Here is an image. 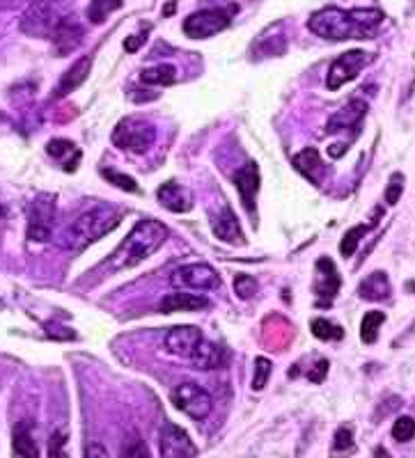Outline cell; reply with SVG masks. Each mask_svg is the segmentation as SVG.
Masks as SVG:
<instances>
[{
  "label": "cell",
  "instance_id": "1",
  "mask_svg": "<svg viewBox=\"0 0 415 458\" xmlns=\"http://www.w3.org/2000/svg\"><path fill=\"white\" fill-rule=\"evenodd\" d=\"M383 23V12L374 7H358V10H340V7H324L315 12L308 21V28L315 35L344 42V39H372Z\"/></svg>",
  "mask_w": 415,
  "mask_h": 458
},
{
  "label": "cell",
  "instance_id": "2",
  "mask_svg": "<svg viewBox=\"0 0 415 458\" xmlns=\"http://www.w3.org/2000/svg\"><path fill=\"white\" fill-rule=\"evenodd\" d=\"M168 239V227L159 223V220H140L129 232L115 252L106 259V266L111 271H127L138 264H143L145 259H150L156 250H159Z\"/></svg>",
  "mask_w": 415,
  "mask_h": 458
},
{
  "label": "cell",
  "instance_id": "3",
  "mask_svg": "<svg viewBox=\"0 0 415 458\" xmlns=\"http://www.w3.org/2000/svg\"><path fill=\"white\" fill-rule=\"evenodd\" d=\"M120 211L111 204H99V207L81 213L72 225L67 227L65 236H62L60 246L69 252H83L90 248L92 243L104 239L106 234H111L113 229L120 225Z\"/></svg>",
  "mask_w": 415,
  "mask_h": 458
},
{
  "label": "cell",
  "instance_id": "4",
  "mask_svg": "<svg viewBox=\"0 0 415 458\" xmlns=\"http://www.w3.org/2000/svg\"><path fill=\"white\" fill-rule=\"evenodd\" d=\"M74 0H30L21 14L19 30L28 37H51L72 12Z\"/></svg>",
  "mask_w": 415,
  "mask_h": 458
},
{
  "label": "cell",
  "instance_id": "5",
  "mask_svg": "<svg viewBox=\"0 0 415 458\" xmlns=\"http://www.w3.org/2000/svg\"><path fill=\"white\" fill-rule=\"evenodd\" d=\"M154 138H156L154 124L140 120V117H124L113 131V142L122 152L129 154H145L154 145Z\"/></svg>",
  "mask_w": 415,
  "mask_h": 458
},
{
  "label": "cell",
  "instance_id": "6",
  "mask_svg": "<svg viewBox=\"0 0 415 458\" xmlns=\"http://www.w3.org/2000/svg\"><path fill=\"white\" fill-rule=\"evenodd\" d=\"M234 14H237V5L200 10L184 21V33L191 39H209L218 33H223V30L232 23Z\"/></svg>",
  "mask_w": 415,
  "mask_h": 458
},
{
  "label": "cell",
  "instance_id": "7",
  "mask_svg": "<svg viewBox=\"0 0 415 458\" xmlns=\"http://www.w3.org/2000/svg\"><path fill=\"white\" fill-rule=\"evenodd\" d=\"M170 401L175 404L177 410H182L184 415H189L195 422L207 420L211 415V408H214V401H211L209 392L205 388H200L198 383H179L170 392Z\"/></svg>",
  "mask_w": 415,
  "mask_h": 458
},
{
  "label": "cell",
  "instance_id": "8",
  "mask_svg": "<svg viewBox=\"0 0 415 458\" xmlns=\"http://www.w3.org/2000/svg\"><path fill=\"white\" fill-rule=\"evenodd\" d=\"M172 287L191 291H214L221 287V275L209 264H184L170 273Z\"/></svg>",
  "mask_w": 415,
  "mask_h": 458
},
{
  "label": "cell",
  "instance_id": "9",
  "mask_svg": "<svg viewBox=\"0 0 415 458\" xmlns=\"http://www.w3.org/2000/svg\"><path fill=\"white\" fill-rule=\"evenodd\" d=\"M53 225H56V197L37 195L28 213V239L35 243L49 241L53 234Z\"/></svg>",
  "mask_w": 415,
  "mask_h": 458
},
{
  "label": "cell",
  "instance_id": "10",
  "mask_svg": "<svg viewBox=\"0 0 415 458\" xmlns=\"http://www.w3.org/2000/svg\"><path fill=\"white\" fill-rule=\"evenodd\" d=\"M370 60H372V55L365 53V51L342 53L340 58L331 65V69H328V76H326L328 90H340L342 85L356 81V76L370 65Z\"/></svg>",
  "mask_w": 415,
  "mask_h": 458
},
{
  "label": "cell",
  "instance_id": "11",
  "mask_svg": "<svg viewBox=\"0 0 415 458\" xmlns=\"http://www.w3.org/2000/svg\"><path fill=\"white\" fill-rule=\"evenodd\" d=\"M161 456L163 458H191L198 454V447L193 445L191 436L177 424H163L161 429Z\"/></svg>",
  "mask_w": 415,
  "mask_h": 458
},
{
  "label": "cell",
  "instance_id": "12",
  "mask_svg": "<svg viewBox=\"0 0 415 458\" xmlns=\"http://www.w3.org/2000/svg\"><path fill=\"white\" fill-rule=\"evenodd\" d=\"M200 342H202V333H200V328H195V326H177L168 330L166 337H163L166 351L182 360H189Z\"/></svg>",
  "mask_w": 415,
  "mask_h": 458
},
{
  "label": "cell",
  "instance_id": "13",
  "mask_svg": "<svg viewBox=\"0 0 415 458\" xmlns=\"http://www.w3.org/2000/svg\"><path fill=\"white\" fill-rule=\"evenodd\" d=\"M189 362H191L193 369H202V371L221 369V367L227 365V362H230V353H227L223 346L202 339V342L198 344V349H195L193 355L189 358Z\"/></svg>",
  "mask_w": 415,
  "mask_h": 458
},
{
  "label": "cell",
  "instance_id": "14",
  "mask_svg": "<svg viewBox=\"0 0 415 458\" xmlns=\"http://www.w3.org/2000/svg\"><path fill=\"white\" fill-rule=\"evenodd\" d=\"M234 186H237L241 200H244V207L250 211V216H255V197L260 193V168H257V163L244 165L234 175Z\"/></svg>",
  "mask_w": 415,
  "mask_h": 458
},
{
  "label": "cell",
  "instance_id": "15",
  "mask_svg": "<svg viewBox=\"0 0 415 458\" xmlns=\"http://www.w3.org/2000/svg\"><path fill=\"white\" fill-rule=\"evenodd\" d=\"M83 35H85V30H83L81 23H76L72 17H67L51 35L53 51H56L58 55H67V53L76 51L83 42Z\"/></svg>",
  "mask_w": 415,
  "mask_h": 458
},
{
  "label": "cell",
  "instance_id": "16",
  "mask_svg": "<svg viewBox=\"0 0 415 458\" xmlns=\"http://www.w3.org/2000/svg\"><path fill=\"white\" fill-rule=\"evenodd\" d=\"M211 229H214L216 239H221L225 243H232V246H244V229H241L239 218L234 216V211H232L230 204L223 207L221 213H218V216L214 218Z\"/></svg>",
  "mask_w": 415,
  "mask_h": 458
},
{
  "label": "cell",
  "instance_id": "17",
  "mask_svg": "<svg viewBox=\"0 0 415 458\" xmlns=\"http://www.w3.org/2000/svg\"><path fill=\"white\" fill-rule=\"evenodd\" d=\"M156 197H159L161 207L166 211H172V213H186V211L193 209V193L189 191V188L172 184V181L163 184L159 188V193H156Z\"/></svg>",
  "mask_w": 415,
  "mask_h": 458
},
{
  "label": "cell",
  "instance_id": "18",
  "mask_svg": "<svg viewBox=\"0 0 415 458\" xmlns=\"http://www.w3.org/2000/svg\"><path fill=\"white\" fill-rule=\"evenodd\" d=\"M367 115V104L360 99H351L347 106L342 110H338L335 115H331V120L326 124L328 133H342L347 129H354L356 124H360V120Z\"/></svg>",
  "mask_w": 415,
  "mask_h": 458
},
{
  "label": "cell",
  "instance_id": "19",
  "mask_svg": "<svg viewBox=\"0 0 415 458\" xmlns=\"http://www.w3.org/2000/svg\"><path fill=\"white\" fill-rule=\"evenodd\" d=\"M92 60H95L92 55H85V58L76 60L74 65L69 67L65 74H62L58 88H56V97H58V99L67 97V94H72L74 90H78L85 81H88L90 69H92Z\"/></svg>",
  "mask_w": 415,
  "mask_h": 458
},
{
  "label": "cell",
  "instance_id": "20",
  "mask_svg": "<svg viewBox=\"0 0 415 458\" xmlns=\"http://www.w3.org/2000/svg\"><path fill=\"white\" fill-rule=\"evenodd\" d=\"M46 154L51 156V159H56L58 163H62V168L67 172H74L78 168V163H81V149H78L72 140H65V138H53L49 140V145H46Z\"/></svg>",
  "mask_w": 415,
  "mask_h": 458
},
{
  "label": "cell",
  "instance_id": "21",
  "mask_svg": "<svg viewBox=\"0 0 415 458\" xmlns=\"http://www.w3.org/2000/svg\"><path fill=\"white\" fill-rule=\"evenodd\" d=\"M209 300L195 294H184V291H177V294H168L161 300V312L163 314H172V312H198V310H207Z\"/></svg>",
  "mask_w": 415,
  "mask_h": 458
},
{
  "label": "cell",
  "instance_id": "22",
  "mask_svg": "<svg viewBox=\"0 0 415 458\" xmlns=\"http://www.w3.org/2000/svg\"><path fill=\"white\" fill-rule=\"evenodd\" d=\"M294 168L301 172L305 179H310L312 184H319L321 179H324V172H326V165L321 161V156L315 147H308L303 149L301 154L294 156Z\"/></svg>",
  "mask_w": 415,
  "mask_h": 458
},
{
  "label": "cell",
  "instance_id": "23",
  "mask_svg": "<svg viewBox=\"0 0 415 458\" xmlns=\"http://www.w3.org/2000/svg\"><path fill=\"white\" fill-rule=\"evenodd\" d=\"M317 271L321 275V284H319L317 294L326 296V298H333L340 291V287H342L340 273H338V268H335L333 259L331 257H321L319 262H317Z\"/></svg>",
  "mask_w": 415,
  "mask_h": 458
},
{
  "label": "cell",
  "instance_id": "24",
  "mask_svg": "<svg viewBox=\"0 0 415 458\" xmlns=\"http://www.w3.org/2000/svg\"><path fill=\"white\" fill-rule=\"evenodd\" d=\"M360 298L365 300H388L390 298V282H388V275L383 271L372 273L370 278H365L363 284L358 289Z\"/></svg>",
  "mask_w": 415,
  "mask_h": 458
},
{
  "label": "cell",
  "instance_id": "25",
  "mask_svg": "<svg viewBox=\"0 0 415 458\" xmlns=\"http://www.w3.org/2000/svg\"><path fill=\"white\" fill-rule=\"evenodd\" d=\"M140 81L150 85H172L177 83V69L172 65H156L140 71Z\"/></svg>",
  "mask_w": 415,
  "mask_h": 458
},
{
  "label": "cell",
  "instance_id": "26",
  "mask_svg": "<svg viewBox=\"0 0 415 458\" xmlns=\"http://www.w3.org/2000/svg\"><path fill=\"white\" fill-rule=\"evenodd\" d=\"M12 449L17 456H30V458H37L39 456V449L35 445L33 436H30V431L26 429V426H17L12 433Z\"/></svg>",
  "mask_w": 415,
  "mask_h": 458
},
{
  "label": "cell",
  "instance_id": "27",
  "mask_svg": "<svg viewBox=\"0 0 415 458\" xmlns=\"http://www.w3.org/2000/svg\"><path fill=\"white\" fill-rule=\"evenodd\" d=\"M383 321H386V314L379 312V310L365 314L363 323H360V339H363V344H374V342H377Z\"/></svg>",
  "mask_w": 415,
  "mask_h": 458
},
{
  "label": "cell",
  "instance_id": "28",
  "mask_svg": "<svg viewBox=\"0 0 415 458\" xmlns=\"http://www.w3.org/2000/svg\"><path fill=\"white\" fill-rule=\"evenodd\" d=\"M310 328H312V335L321 339V342H333V339L344 337L342 328L335 326V323H331V321H326V319H312Z\"/></svg>",
  "mask_w": 415,
  "mask_h": 458
},
{
  "label": "cell",
  "instance_id": "29",
  "mask_svg": "<svg viewBox=\"0 0 415 458\" xmlns=\"http://www.w3.org/2000/svg\"><path fill=\"white\" fill-rule=\"evenodd\" d=\"M370 232V225H356V227H351L347 234L342 236V243H340V252H342V257H351L356 252V248H358V243L363 241V236Z\"/></svg>",
  "mask_w": 415,
  "mask_h": 458
},
{
  "label": "cell",
  "instance_id": "30",
  "mask_svg": "<svg viewBox=\"0 0 415 458\" xmlns=\"http://www.w3.org/2000/svg\"><path fill=\"white\" fill-rule=\"evenodd\" d=\"M117 7H122V0H92L90 10H88V19L92 23H104L108 14L115 12Z\"/></svg>",
  "mask_w": 415,
  "mask_h": 458
},
{
  "label": "cell",
  "instance_id": "31",
  "mask_svg": "<svg viewBox=\"0 0 415 458\" xmlns=\"http://www.w3.org/2000/svg\"><path fill=\"white\" fill-rule=\"evenodd\" d=\"M393 438L397 442H409L415 438V420L413 417H399V420L393 424Z\"/></svg>",
  "mask_w": 415,
  "mask_h": 458
},
{
  "label": "cell",
  "instance_id": "32",
  "mask_svg": "<svg viewBox=\"0 0 415 458\" xmlns=\"http://www.w3.org/2000/svg\"><path fill=\"white\" fill-rule=\"evenodd\" d=\"M104 175V179H108L111 181L113 186H117V188H122V191H127V193H140V188H138V184H136V179H131V177H127V175H122V172H115V170H104L101 172Z\"/></svg>",
  "mask_w": 415,
  "mask_h": 458
},
{
  "label": "cell",
  "instance_id": "33",
  "mask_svg": "<svg viewBox=\"0 0 415 458\" xmlns=\"http://www.w3.org/2000/svg\"><path fill=\"white\" fill-rule=\"evenodd\" d=\"M271 360L269 358H257L255 360V378H253V390L260 392L266 383H269V376H271Z\"/></svg>",
  "mask_w": 415,
  "mask_h": 458
},
{
  "label": "cell",
  "instance_id": "34",
  "mask_svg": "<svg viewBox=\"0 0 415 458\" xmlns=\"http://www.w3.org/2000/svg\"><path fill=\"white\" fill-rule=\"evenodd\" d=\"M257 289H260V284L250 275H237V280H234V291L239 294V298H253Z\"/></svg>",
  "mask_w": 415,
  "mask_h": 458
},
{
  "label": "cell",
  "instance_id": "35",
  "mask_svg": "<svg viewBox=\"0 0 415 458\" xmlns=\"http://www.w3.org/2000/svg\"><path fill=\"white\" fill-rule=\"evenodd\" d=\"M404 193V175H393L390 177V184L386 188V204H390V207H395V204L399 202V197H402Z\"/></svg>",
  "mask_w": 415,
  "mask_h": 458
},
{
  "label": "cell",
  "instance_id": "36",
  "mask_svg": "<svg viewBox=\"0 0 415 458\" xmlns=\"http://www.w3.org/2000/svg\"><path fill=\"white\" fill-rule=\"evenodd\" d=\"M354 433H351L349 426H342L335 433V442H333V452H349V449H354Z\"/></svg>",
  "mask_w": 415,
  "mask_h": 458
},
{
  "label": "cell",
  "instance_id": "37",
  "mask_svg": "<svg viewBox=\"0 0 415 458\" xmlns=\"http://www.w3.org/2000/svg\"><path fill=\"white\" fill-rule=\"evenodd\" d=\"M147 35H150V28H145L143 33H138V35H131V37H127V42H124V51L133 53V51L143 49V44L147 42Z\"/></svg>",
  "mask_w": 415,
  "mask_h": 458
},
{
  "label": "cell",
  "instance_id": "38",
  "mask_svg": "<svg viewBox=\"0 0 415 458\" xmlns=\"http://www.w3.org/2000/svg\"><path fill=\"white\" fill-rule=\"evenodd\" d=\"M326 374H328V360H319L317 365L312 367L308 378H310V383H321L326 378Z\"/></svg>",
  "mask_w": 415,
  "mask_h": 458
},
{
  "label": "cell",
  "instance_id": "39",
  "mask_svg": "<svg viewBox=\"0 0 415 458\" xmlns=\"http://www.w3.org/2000/svg\"><path fill=\"white\" fill-rule=\"evenodd\" d=\"M136 454H140V456H147V454H150L143 445H140V440H138V438H136V445L124 449V456H136Z\"/></svg>",
  "mask_w": 415,
  "mask_h": 458
},
{
  "label": "cell",
  "instance_id": "40",
  "mask_svg": "<svg viewBox=\"0 0 415 458\" xmlns=\"http://www.w3.org/2000/svg\"><path fill=\"white\" fill-rule=\"evenodd\" d=\"M95 454L106 456V449H104V447H90V449H88V456H95Z\"/></svg>",
  "mask_w": 415,
  "mask_h": 458
},
{
  "label": "cell",
  "instance_id": "41",
  "mask_svg": "<svg viewBox=\"0 0 415 458\" xmlns=\"http://www.w3.org/2000/svg\"><path fill=\"white\" fill-rule=\"evenodd\" d=\"M7 216V209L3 207V204H0V218H5Z\"/></svg>",
  "mask_w": 415,
  "mask_h": 458
},
{
  "label": "cell",
  "instance_id": "42",
  "mask_svg": "<svg viewBox=\"0 0 415 458\" xmlns=\"http://www.w3.org/2000/svg\"><path fill=\"white\" fill-rule=\"evenodd\" d=\"M7 3H10V0H3V5H7Z\"/></svg>",
  "mask_w": 415,
  "mask_h": 458
}]
</instances>
